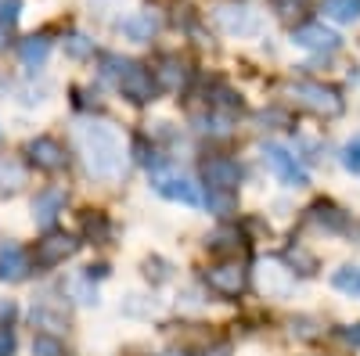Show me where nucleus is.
<instances>
[{
    "instance_id": "obj_1",
    "label": "nucleus",
    "mask_w": 360,
    "mask_h": 356,
    "mask_svg": "<svg viewBox=\"0 0 360 356\" xmlns=\"http://www.w3.org/2000/svg\"><path fill=\"white\" fill-rule=\"evenodd\" d=\"M76 140H79V152H83V162L86 169L98 176V180H119L123 176V140L119 133L108 126V123H98V119H86L76 130Z\"/></svg>"
},
{
    "instance_id": "obj_2",
    "label": "nucleus",
    "mask_w": 360,
    "mask_h": 356,
    "mask_svg": "<svg viewBox=\"0 0 360 356\" xmlns=\"http://www.w3.org/2000/svg\"><path fill=\"white\" fill-rule=\"evenodd\" d=\"M105 72L108 76H115V83H119V91H123V98H130L134 105H148V101H155V94H159V79L148 72L144 65H137V62H119V58H105Z\"/></svg>"
},
{
    "instance_id": "obj_3",
    "label": "nucleus",
    "mask_w": 360,
    "mask_h": 356,
    "mask_svg": "<svg viewBox=\"0 0 360 356\" xmlns=\"http://www.w3.org/2000/svg\"><path fill=\"white\" fill-rule=\"evenodd\" d=\"M288 94L303 105V108H310L314 115H321V119H339L342 108H346V105H342V94L335 91V86H324V83H314V79L292 83Z\"/></svg>"
},
{
    "instance_id": "obj_4",
    "label": "nucleus",
    "mask_w": 360,
    "mask_h": 356,
    "mask_svg": "<svg viewBox=\"0 0 360 356\" xmlns=\"http://www.w3.org/2000/svg\"><path fill=\"white\" fill-rule=\"evenodd\" d=\"M259 155H263L266 169L274 173L281 184H288V187H307V184H310V176H307L303 162H299V159L288 152V147H281V144H263Z\"/></svg>"
},
{
    "instance_id": "obj_5",
    "label": "nucleus",
    "mask_w": 360,
    "mask_h": 356,
    "mask_svg": "<svg viewBox=\"0 0 360 356\" xmlns=\"http://www.w3.org/2000/svg\"><path fill=\"white\" fill-rule=\"evenodd\" d=\"M256 288L266 295V299H288L295 288V274L281 259H263L256 266Z\"/></svg>"
},
{
    "instance_id": "obj_6",
    "label": "nucleus",
    "mask_w": 360,
    "mask_h": 356,
    "mask_svg": "<svg viewBox=\"0 0 360 356\" xmlns=\"http://www.w3.org/2000/svg\"><path fill=\"white\" fill-rule=\"evenodd\" d=\"M217 25L231 37H256L259 33V15L249 8V4H220L213 11Z\"/></svg>"
},
{
    "instance_id": "obj_7",
    "label": "nucleus",
    "mask_w": 360,
    "mask_h": 356,
    "mask_svg": "<svg viewBox=\"0 0 360 356\" xmlns=\"http://www.w3.org/2000/svg\"><path fill=\"white\" fill-rule=\"evenodd\" d=\"M202 180L209 184V191H238L242 184V166L217 155V159H205L202 162Z\"/></svg>"
},
{
    "instance_id": "obj_8",
    "label": "nucleus",
    "mask_w": 360,
    "mask_h": 356,
    "mask_svg": "<svg viewBox=\"0 0 360 356\" xmlns=\"http://www.w3.org/2000/svg\"><path fill=\"white\" fill-rule=\"evenodd\" d=\"M76 249H79V242H76L72 234H47L44 242H37V266H40V270L62 266Z\"/></svg>"
},
{
    "instance_id": "obj_9",
    "label": "nucleus",
    "mask_w": 360,
    "mask_h": 356,
    "mask_svg": "<svg viewBox=\"0 0 360 356\" xmlns=\"http://www.w3.org/2000/svg\"><path fill=\"white\" fill-rule=\"evenodd\" d=\"M205 284L213 288L217 295L234 299V295H242V288H245V270L238 263H217V266L205 270Z\"/></svg>"
},
{
    "instance_id": "obj_10",
    "label": "nucleus",
    "mask_w": 360,
    "mask_h": 356,
    "mask_svg": "<svg viewBox=\"0 0 360 356\" xmlns=\"http://www.w3.org/2000/svg\"><path fill=\"white\" fill-rule=\"evenodd\" d=\"M152 187H155L162 198H169V202H184V205H205V198H202L198 184L184 180V176H166V173H155V176H152Z\"/></svg>"
},
{
    "instance_id": "obj_11",
    "label": "nucleus",
    "mask_w": 360,
    "mask_h": 356,
    "mask_svg": "<svg viewBox=\"0 0 360 356\" xmlns=\"http://www.w3.org/2000/svg\"><path fill=\"white\" fill-rule=\"evenodd\" d=\"M339 33L324 29L321 22H307V25H295L292 29V44L295 47H307V51H335L339 47Z\"/></svg>"
},
{
    "instance_id": "obj_12",
    "label": "nucleus",
    "mask_w": 360,
    "mask_h": 356,
    "mask_svg": "<svg viewBox=\"0 0 360 356\" xmlns=\"http://www.w3.org/2000/svg\"><path fill=\"white\" fill-rule=\"evenodd\" d=\"M25 152H29V159H33L40 169H47V173H58V169H65V147L58 144L54 137H33L25 144Z\"/></svg>"
},
{
    "instance_id": "obj_13",
    "label": "nucleus",
    "mask_w": 360,
    "mask_h": 356,
    "mask_svg": "<svg viewBox=\"0 0 360 356\" xmlns=\"http://www.w3.org/2000/svg\"><path fill=\"white\" fill-rule=\"evenodd\" d=\"M29 270H33V263H29V256L18 245H4V249H0V281L18 284V281L29 277Z\"/></svg>"
},
{
    "instance_id": "obj_14",
    "label": "nucleus",
    "mask_w": 360,
    "mask_h": 356,
    "mask_svg": "<svg viewBox=\"0 0 360 356\" xmlns=\"http://www.w3.org/2000/svg\"><path fill=\"white\" fill-rule=\"evenodd\" d=\"M62 209H65V191H58V187H47L33 198V220L40 227H51L58 216H62Z\"/></svg>"
},
{
    "instance_id": "obj_15",
    "label": "nucleus",
    "mask_w": 360,
    "mask_h": 356,
    "mask_svg": "<svg viewBox=\"0 0 360 356\" xmlns=\"http://www.w3.org/2000/svg\"><path fill=\"white\" fill-rule=\"evenodd\" d=\"M310 223H317V227L328 230V234H342V230L349 227L346 213L339 209L335 202H314V205H310Z\"/></svg>"
},
{
    "instance_id": "obj_16",
    "label": "nucleus",
    "mask_w": 360,
    "mask_h": 356,
    "mask_svg": "<svg viewBox=\"0 0 360 356\" xmlns=\"http://www.w3.org/2000/svg\"><path fill=\"white\" fill-rule=\"evenodd\" d=\"M159 86H166V91H184L188 86V65L176 54H166L159 62Z\"/></svg>"
},
{
    "instance_id": "obj_17",
    "label": "nucleus",
    "mask_w": 360,
    "mask_h": 356,
    "mask_svg": "<svg viewBox=\"0 0 360 356\" xmlns=\"http://www.w3.org/2000/svg\"><path fill=\"white\" fill-rule=\"evenodd\" d=\"M25 187V166L11 155H0V195H18Z\"/></svg>"
},
{
    "instance_id": "obj_18",
    "label": "nucleus",
    "mask_w": 360,
    "mask_h": 356,
    "mask_svg": "<svg viewBox=\"0 0 360 356\" xmlns=\"http://www.w3.org/2000/svg\"><path fill=\"white\" fill-rule=\"evenodd\" d=\"M47 54H51V40L47 37H29L18 44V58H22V65L29 69H40L47 62Z\"/></svg>"
},
{
    "instance_id": "obj_19",
    "label": "nucleus",
    "mask_w": 360,
    "mask_h": 356,
    "mask_svg": "<svg viewBox=\"0 0 360 356\" xmlns=\"http://www.w3.org/2000/svg\"><path fill=\"white\" fill-rule=\"evenodd\" d=\"M321 11H324V18H332V22L353 25L360 18V0H321Z\"/></svg>"
},
{
    "instance_id": "obj_20",
    "label": "nucleus",
    "mask_w": 360,
    "mask_h": 356,
    "mask_svg": "<svg viewBox=\"0 0 360 356\" xmlns=\"http://www.w3.org/2000/svg\"><path fill=\"white\" fill-rule=\"evenodd\" d=\"M332 288L342 291V295L360 299V266H342V270H335L332 274Z\"/></svg>"
},
{
    "instance_id": "obj_21",
    "label": "nucleus",
    "mask_w": 360,
    "mask_h": 356,
    "mask_svg": "<svg viewBox=\"0 0 360 356\" xmlns=\"http://www.w3.org/2000/svg\"><path fill=\"white\" fill-rule=\"evenodd\" d=\"M123 33H127L130 40H137V44L152 40V33H155V18H152V15H134V18H123Z\"/></svg>"
},
{
    "instance_id": "obj_22",
    "label": "nucleus",
    "mask_w": 360,
    "mask_h": 356,
    "mask_svg": "<svg viewBox=\"0 0 360 356\" xmlns=\"http://www.w3.org/2000/svg\"><path fill=\"white\" fill-rule=\"evenodd\" d=\"M83 230H86V237H94V242H108V237H112V223L98 209L94 213H83Z\"/></svg>"
},
{
    "instance_id": "obj_23",
    "label": "nucleus",
    "mask_w": 360,
    "mask_h": 356,
    "mask_svg": "<svg viewBox=\"0 0 360 356\" xmlns=\"http://www.w3.org/2000/svg\"><path fill=\"white\" fill-rule=\"evenodd\" d=\"M205 205H209L217 216H231V213L238 209V198H234V191H209Z\"/></svg>"
},
{
    "instance_id": "obj_24",
    "label": "nucleus",
    "mask_w": 360,
    "mask_h": 356,
    "mask_svg": "<svg viewBox=\"0 0 360 356\" xmlns=\"http://www.w3.org/2000/svg\"><path fill=\"white\" fill-rule=\"evenodd\" d=\"M33 356H65V342L58 335H37L33 338Z\"/></svg>"
},
{
    "instance_id": "obj_25",
    "label": "nucleus",
    "mask_w": 360,
    "mask_h": 356,
    "mask_svg": "<svg viewBox=\"0 0 360 356\" xmlns=\"http://www.w3.org/2000/svg\"><path fill=\"white\" fill-rule=\"evenodd\" d=\"M65 51H69V58H79V62H83V58L94 54V40L83 37V33H72V37L65 40Z\"/></svg>"
},
{
    "instance_id": "obj_26",
    "label": "nucleus",
    "mask_w": 360,
    "mask_h": 356,
    "mask_svg": "<svg viewBox=\"0 0 360 356\" xmlns=\"http://www.w3.org/2000/svg\"><path fill=\"white\" fill-rule=\"evenodd\" d=\"M342 166L349 173H360V137H353L346 147H342Z\"/></svg>"
},
{
    "instance_id": "obj_27",
    "label": "nucleus",
    "mask_w": 360,
    "mask_h": 356,
    "mask_svg": "<svg viewBox=\"0 0 360 356\" xmlns=\"http://www.w3.org/2000/svg\"><path fill=\"white\" fill-rule=\"evenodd\" d=\"M18 11H22V0H0V25H15L18 22Z\"/></svg>"
},
{
    "instance_id": "obj_28",
    "label": "nucleus",
    "mask_w": 360,
    "mask_h": 356,
    "mask_svg": "<svg viewBox=\"0 0 360 356\" xmlns=\"http://www.w3.org/2000/svg\"><path fill=\"white\" fill-rule=\"evenodd\" d=\"M238 249H242V237H234L231 230L213 237V252H238Z\"/></svg>"
},
{
    "instance_id": "obj_29",
    "label": "nucleus",
    "mask_w": 360,
    "mask_h": 356,
    "mask_svg": "<svg viewBox=\"0 0 360 356\" xmlns=\"http://www.w3.org/2000/svg\"><path fill=\"white\" fill-rule=\"evenodd\" d=\"M288 259H292V266H295V263L303 266L299 274H314V270H317V259H314L310 252H303V249H292V252H288Z\"/></svg>"
},
{
    "instance_id": "obj_30",
    "label": "nucleus",
    "mask_w": 360,
    "mask_h": 356,
    "mask_svg": "<svg viewBox=\"0 0 360 356\" xmlns=\"http://www.w3.org/2000/svg\"><path fill=\"white\" fill-rule=\"evenodd\" d=\"M69 291L76 295V303H83V306H90V303H98V295L90 291V288H86L83 281H72V284H69Z\"/></svg>"
},
{
    "instance_id": "obj_31",
    "label": "nucleus",
    "mask_w": 360,
    "mask_h": 356,
    "mask_svg": "<svg viewBox=\"0 0 360 356\" xmlns=\"http://www.w3.org/2000/svg\"><path fill=\"white\" fill-rule=\"evenodd\" d=\"M292 331L299 335V338H314L317 331H314V320L310 317H299V320H292Z\"/></svg>"
},
{
    "instance_id": "obj_32",
    "label": "nucleus",
    "mask_w": 360,
    "mask_h": 356,
    "mask_svg": "<svg viewBox=\"0 0 360 356\" xmlns=\"http://www.w3.org/2000/svg\"><path fill=\"white\" fill-rule=\"evenodd\" d=\"M342 342L360 349V324H349V328H342Z\"/></svg>"
},
{
    "instance_id": "obj_33",
    "label": "nucleus",
    "mask_w": 360,
    "mask_h": 356,
    "mask_svg": "<svg viewBox=\"0 0 360 356\" xmlns=\"http://www.w3.org/2000/svg\"><path fill=\"white\" fill-rule=\"evenodd\" d=\"M11 349H15V335L8 328H0V356H11Z\"/></svg>"
},
{
    "instance_id": "obj_34",
    "label": "nucleus",
    "mask_w": 360,
    "mask_h": 356,
    "mask_svg": "<svg viewBox=\"0 0 360 356\" xmlns=\"http://www.w3.org/2000/svg\"><path fill=\"white\" fill-rule=\"evenodd\" d=\"M259 123H263V126H266V123H288V115L278 112V108H270V112H259Z\"/></svg>"
},
{
    "instance_id": "obj_35",
    "label": "nucleus",
    "mask_w": 360,
    "mask_h": 356,
    "mask_svg": "<svg viewBox=\"0 0 360 356\" xmlns=\"http://www.w3.org/2000/svg\"><path fill=\"white\" fill-rule=\"evenodd\" d=\"M205 356H231V349H227V345H217V349H209Z\"/></svg>"
}]
</instances>
